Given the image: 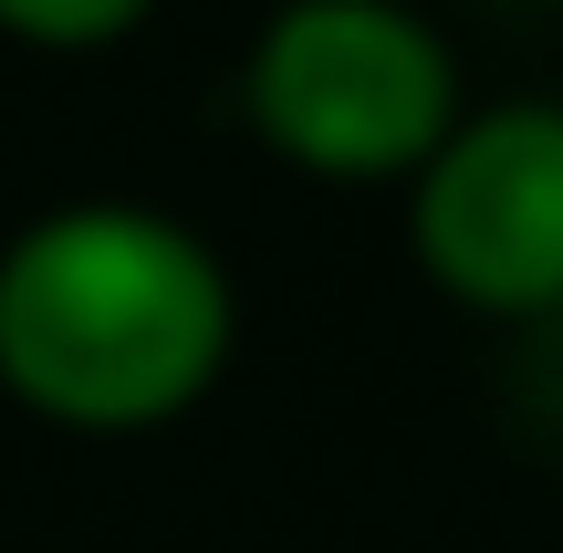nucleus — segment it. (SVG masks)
I'll list each match as a JSON object with an SVG mask.
<instances>
[{"instance_id": "nucleus-1", "label": "nucleus", "mask_w": 563, "mask_h": 553, "mask_svg": "<svg viewBox=\"0 0 563 553\" xmlns=\"http://www.w3.org/2000/svg\"><path fill=\"white\" fill-rule=\"evenodd\" d=\"M230 272L167 209L84 199L0 251V387L53 429H157L230 366Z\"/></svg>"}, {"instance_id": "nucleus-3", "label": "nucleus", "mask_w": 563, "mask_h": 553, "mask_svg": "<svg viewBox=\"0 0 563 553\" xmlns=\"http://www.w3.org/2000/svg\"><path fill=\"white\" fill-rule=\"evenodd\" d=\"M418 262L449 303L553 324L563 313V104H490L418 167Z\"/></svg>"}, {"instance_id": "nucleus-4", "label": "nucleus", "mask_w": 563, "mask_h": 553, "mask_svg": "<svg viewBox=\"0 0 563 553\" xmlns=\"http://www.w3.org/2000/svg\"><path fill=\"white\" fill-rule=\"evenodd\" d=\"M146 11H157V0H0V32H21V42H53V53H84V42H115V32H136Z\"/></svg>"}, {"instance_id": "nucleus-2", "label": "nucleus", "mask_w": 563, "mask_h": 553, "mask_svg": "<svg viewBox=\"0 0 563 553\" xmlns=\"http://www.w3.org/2000/svg\"><path fill=\"white\" fill-rule=\"evenodd\" d=\"M251 125L313 178H397L449 146L460 74L397 0H292L251 42Z\"/></svg>"}]
</instances>
